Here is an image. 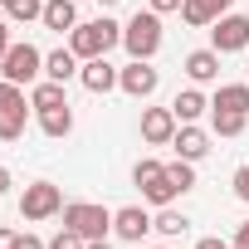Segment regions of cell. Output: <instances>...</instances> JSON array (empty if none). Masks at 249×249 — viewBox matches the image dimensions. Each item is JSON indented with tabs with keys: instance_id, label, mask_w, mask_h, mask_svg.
<instances>
[{
	"instance_id": "f35d334b",
	"label": "cell",
	"mask_w": 249,
	"mask_h": 249,
	"mask_svg": "<svg viewBox=\"0 0 249 249\" xmlns=\"http://www.w3.org/2000/svg\"><path fill=\"white\" fill-rule=\"evenodd\" d=\"M157 249H161V244H157Z\"/></svg>"
},
{
	"instance_id": "f546056e",
	"label": "cell",
	"mask_w": 249,
	"mask_h": 249,
	"mask_svg": "<svg viewBox=\"0 0 249 249\" xmlns=\"http://www.w3.org/2000/svg\"><path fill=\"white\" fill-rule=\"evenodd\" d=\"M15 239H20L15 230H5V225H0V249H15Z\"/></svg>"
},
{
	"instance_id": "4316f807",
	"label": "cell",
	"mask_w": 249,
	"mask_h": 249,
	"mask_svg": "<svg viewBox=\"0 0 249 249\" xmlns=\"http://www.w3.org/2000/svg\"><path fill=\"white\" fill-rule=\"evenodd\" d=\"M234 196H239V200H249V166H239V171H234Z\"/></svg>"
},
{
	"instance_id": "f1b7e54d",
	"label": "cell",
	"mask_w": 249,
	"mask_h": 249,
	"mask_svg": "<svg viewBox=\"0 0 249 249\" xmlns=\"http://www.w3.org/2000/svg\"><path fill=\"white\" fill-rule=\"evenodd\" d=\"M152 10L157 15H171V10H181V0H152Z\"/></svg>"
},
{
	"instance_id": "4dcf8cb0",
	"label": "cell",
	"mask_w": 249,
	"mask_h": 249,
	"mask_svg": "<svg viewBox=\"0 0 249 249\" xmlns=\"http://www.w3.org/2000/svg\"><path fill=\"white\" fill-rule=\"evenodd\" d=\"M234 244H239V249H249V220H244V225L234 230Z\"/></svg>"
},
{
	"instance_id": "1f68e13d",
	"label": "cell",
	"mask_w": 249,
	"mask_h": 249,
	"mask_svg": "<svg viewBox=\"0 0 249 249\" xmlns=\"http://www.w3.org/2000/svg\"><path fill=\"white\" fill-rule=\"evenodd\" d=\"M5 49H10V25L0 20V59H5Z\"/></svg>"
},
{
	"instance_id": "7402d4cb",
	"label": "cell",
	"mask_w": 249,
	"mask_h": 249,
	"mask_svg": "<svg viewBox=\"0 0 249 249\" xmlns=\"http://www.w3.org/2000/svg\"><path fill=\"white\" fill-rule=\"evenodd\" d=\"M152 230H157V234H166V239H181V234L191 230V220H186L181 210H166V205H161V215L152 220Z\"/></svg>"
},
{
	"instance_id": "836d02e7",
	"label": "cell",
	"mask_w": 249,
	"mask_h": 249,
	"mask_svg": "<svg viewBox=\"0 0 249 249\" xmlns=\"http://www.w3.org/2000/svg\"><path fill=\"white\" fill-rule=\"evenodd\" d=\"M5 191H10V171H5V166H0V196H5Z\"/></svg>"
},
{
	"instance_id": "9c48e42d",
	"label": "cell",
	"mask_w": 249,
	"mask_h": 249,
	"mask_svg": "<svg viewBox=\"0 0 249 249\" xmlns=\"http://www.w3.org/2000/svg\"><path fill=\"white\" fill-rule=\"evenodd\" d=\"M157 83H161V73H157L147 59H132L127 69L117 73V88L127 93V98H152V93H157Z\"/></svg>"
},
{
	"instance_id": "d590c367",
	"label": "cell",
	"mask_w": 249,
	"mask_h": 249,
	"mask_svg": "<svg viewBox=\"0 0 249 249\" xmlns=\"http://www.w3.org/2000/svg\"><path fill=\"white\" fill-rule=\"evenodd\" d=\"M98 5H117V0H98Z\"/></svg>"
},
{
	"instance_id": "30bf717a",
	"label": "cell",
	"mask_w": 249,
	"mask_h": 249,
	"mask_svg": "<svg viewBox=\"0 0 249 249\" xmlns=\"http://www.w3.org/2000/svg\"><path fill=\"white\" fill-rule=\"evenodd\" d=\"M112 230H117V239H127V244H142V234L152 230V215H147L142 205H122V210L112 215Z\"/></svg>"
},
{
	"instance_id": "ba28073f",
	"label": "cell",
	"mask_w": 249,
	"mask_h": 249,
	"mask_svg": "<svg viewBox=\"0 0 249 249\" xmlns=\"http://www.w3.org/2000/svg\"><path fill=\"white\" fill-rule=\"evenodd\" d=\"M210 49L215 54H239V49H249V20L244 15H220L215 25H210Z\"/></svg>"
},
{
	"instance_id": "5bb4252c",
	"label": "cell",
	"mask_w": 249,
	"mask_h": 249,
	"mask_svg": "<svg viewBox=\"0 0 249 249\" xmlns=\"http://www.w3.org/2000/svg\"><path fill=\"white\" fill-rule=\"evenodd\" d=\"M78 78H83L88 93H107V88H117V69L107 64V54H103V59H83Z\"/></svg>"
},
{
	"instance_id": "603a6c76",
	"label": "cell",
	"mask_w": 249,
	"mask_h": 249,
	"mask_svg": "<svg viewBox=\"0 0 249 249\" xmlns=\"http://www.w3.org/2000/svg\"><path fill=\"white\" fill-rule=\"evenodd\" d=\"M244 112H220V107H210V127H215V137H239L244 132Z\"/></svg>"
},
{
	"instance_id": "3957f363",
	"label": "cell",
	"mask_w": 249,
	"mask_h": 249,
	"mask_svg": "<svg viewBox=\"0 0 249 249\" xmlns=\"http://www.w3.org/2000/svg\"><path fill=\"white\" fill-rule=\"evenodd\" d=\"M64 230H78L83 239H107L112 215L103 205H93V200H73V205H64Z\"/></svg>"
},
{
	"instance_id": "277c9868",
	"label": "cell",
	"mask_w": 249,
	"mask_h": 249,
	"mask_svg": "<svg viewBox=\"0 0 249 249\" xmlns=\"http://www.w3.org/2000/svg\"><path fill=\"white\" fill-rule=\"evenodd\" d=\"M25 93H20V83H10V78H0V142H20L25 137Z\"/></svg>"
},
{
	"instance_id": "2e32d148",
	"label": "cell",
	"mask_w": 249,
	"mask_h": 249,
	"mask_svg": "<svg viewBox=\"0 0 249 249\" xmlns=\"http://www.w3.org/2000/svg\"><path fill=\"white\" fill-rule=\"evenodd\" d=\"M210 107H220V112H244V117H249V83H220L215 98H210Z\"/></svg>"
},
{
	"instance_id": "83f0119b",
	"label": "cell",
	"mask_w": 249,
	"mask_h": 249,
	"mask_svg": "<svg viewBox=\"0 0 249 249\" xmlns=\"http://www.w3.org/2000/svg\"><path fill=\"white\" fill-rule=\"evenodd\" d=\"M15 249H49V244H44L39 234H20V239H15Z\"/></svg>"
},
{
	"instance_id": "7c38bea8",
	"label": "cell",
	"mask_w": 249,
	"mask_h": 249,
	"mask_svg": "<svg viewBox=\"0 0 249 249\" xmlns=\"http://www.w3.org/2000/svg\"><path fill=\"white\" fill-rule=\"evenodd\" d=\"M142 137H147L152 147L171 142V137H176V112H171V107H147V112H142Z\"/></svg>"
},
{
	"instance_id": "d6a6232c",
	"label": "cell",
	"mask_w": 249,
	"mask_h": 249,
	"mask_svg": "<svg viewBox=\"0 0 249 249\" xmlns=\"http://www.w3.org/2000/svg\"><path fill=\"white\" fill-rule=\"evenodd\" d=\"M196 249H225V239H200Z\"/></svg>"
},
{
	"instance_id": "6da1fadb",
	"label": "cell",
	"mask_w": 249,
	"mask_h": 249,
	"mask_svg": "<svg viewBox=\"0 0 249 249\" xmlns=\"http://www.w3.org/2000/svg\"><path fill=\"white\" fill-rule=\"evenodd\" d=\"M112 44H122V25H117V20H107V15H98V20H88V25H73V30H69V49H73L78 59H103Z\"/></svg>"
},
{
	"instance_id": "74e56055",
	"label": "cell",
	"mask_w": 249,
	"mask_h": 249,
	"mask_svg": "<svg viewBox=\"0 0 249 249\" xmlns=\"http://www.w3.org/2000/svg\"><path fill=\"white\" fill-rule=\"evenodd\" d=\"M0 5H10V0H0Z\"/></svg>"
},
{
	"instance_id": "9a60e30c",
	"label": "cell",
	"mask_w": 249,
	"mask_h": 249,
	"mask_svg": "<svg viewBox=\"0 0 249 249\" xmlns=\"http://www.w3.org/2000/svg\"><path fill=\"white\" fill-rule=\"evenodd\" d=\"M186 78H191V83H210V78H220V54H215V49H196V54H186Z\"/></svg>"
},
{
	"instance_id": "44dd1931",
	"label": "cell",
	"mask_w": 249,
	"mask_h": 249,
	"mask_svg": "<svg viewBox=\"0 0 249 249\" xmlns=\"http://www.w3.org/2000/svg\"><path fill=\"white\" fill-rule=\"evenodd\" d=\"M59 103H69V98H64V83H54V78L35 83V93H30V107H35V112H49V107H59Z\"/></svg>"
},
{
	"instance_id": "cb8c5ba5",
	"label": "cell",
	"mask_w": 249,
	"mask_h": 249,
	"mask_svg": "<svg viewBox=\"0 0 249 249\" xmlns=\"http://www.w3.org/2000/svg\"><path fill=\"white\" fill-rule=\"evenodd\" d=\"M5 10H10V20H25L30 25V20H44V0H10Z\"/></svg>"
},
{
	"instance_id": "8992f818",
	"label": "cell",
	"mask_w": 249,
	"mask_h": 249,
	"mask_svg": "<svg viewBox=\"0 0 249 249\" xmlns=\"http://www.w3.org/2000/svg\"><path fill=\"white\" fill-rule=\"evenodd\" d=\"M59 210H64V191H59L54 181L25 186V196H20V215H25V220H49V215H59Z\"/></svg>"
},
{
	"instance_id": "7a4b0ae2",
	"label": "cell",
	"mask_w": 249,
	"mask_h": 249,
	"mask_svg": "<svg viewBox=\"0 0 249 249\" xmlns=\"http://www.w3.org/2000/svg\"><path fill=\"white\" fill-rule=\"evenodd\" d=\"M122 49H127L132 59H152L161 49V15L157 10H137L127 20V30H122Z\"/></svg>"
},
{
	"instance_id": "ac0fdd59",
	"label": "cell",
	"mask_w": 249,
	"mask_h": 249,
	"mask_svg": "<svg viewBox=\"0 0 249 249\" xmlns=\"http://www.w3.org/2000/svg\"><path fill=\"white\" fill-rule=\"evenodd\" d=\"M44 73H49L54 83H69V78L78 73V54H73V49H54V54L44 59Z\"/></svg>"
},
{
	"instance_id": "d4e9b609",
	"label": "cell",
	"mask_w": 249,
	"mask_h": 249,
	"mask_svg": "<svg viewBox=\"0 0 249 249\" xmlns=\"http://www.w3.org/2000/svg\"><path fill=\"white\" fill-rule=\"evenodd\" d=\"M166 176H171V186H176L181 196L196 186V171H191V161H186V157H181V161H171V166H166Z\"/></svg>"
},
{
	"instance_id": "e575fe53",
	"label": "cell",
	"mask_w": 249,
	"mask_h": 249,
	"mask_svg": "<svg viewBox=\"0 0 249 249\" xmlns=\"http://www.w3.org/2000/svg\"><path fill=\"white\" fill-rule=\"evenodd\" d=\"M88 249H112V244L107 239H88Z\"/></svg>"
},
{
	"instance_id": "484cf974",
	"label": "cell",
	"mask_w": 249,
	"mask_h": 249,
	"mask_svg": "<svg viewBox=\"0 0 249 249\" xmlns=\"http://www.w3.org/2000/svg\"><path fill=\"white\" fill-rule=\"evenodd\" d=\"M49 249H88V239H83L78 230H59V234L49 239Z\"/></svg>"
},
{
	"instance_id": "4fadbf2b",
	"label": "cell",
	"mask_w": 249,
	"mask_h": 249,
	"mask_svg": "<svg viewBox=\"0 0 249 249\" xmlns=\"http://www.w3.org/2000/svg\"><path fill=\"white\" fill-rule=\"evenodd\" d=\"M171 147H176V157H186V161H200V157L210 152V137L196 127V122H181V127H176V137H171Z\"/></svg>"
},
{
	"instance_id": "8d00e7d4",
	"label": "cell",
	"mask_w": 249,
	"mask_h": 249,
	"mask_svg": "<svg viewBox=\"0 0 249 249\" xmlns=\"http://www.w3.org/2000/svg\"><path fill=\"white\" fill-rule=\"evenodd\" d=\"M225 249H239V244H225Z\"/></svg>"
},
{
	"instance_id": "d6986e66",
	"label": "cell",
	"mask_w": 249,
	"mask_h": 249,
	"mask_svg": "<svg viewBox=\"0 0 249 249\" xmlns=\"http://www.w3.org/2000/svg\"><path fill=\"white\" fill-rule=\"evenodd\" d=\"M205 107H210V103H205V93H200V88H186V93H176V103H171L176 122H196Z\"/></svg>"
},
{
	"instance_id": "ffe728a7",
	"label": "cell",
	"mask_w": 249,
	"mask_h": 249,
	"mask_svg": "<svg viewBox=\"0 0 249 249\" xmlns=\"http://www.w3.org/2000/svg\"><path fill=\"white\" fill-rule=\"evenodd\" d=\"M39 127H44L49 137H69V132H73V107H69V103H59V107L39 112Z\"/></svg>"
},
{
	"instance_id": "e0dca14e",
	"label": "cell",
	"mask_w": 249,
	"mask_h": 249,
	"mask_svg": "<svg viewBox=\"0 0 249 249\" xmlns=\"http://www.w3.org/2000/svg\"><path fill=\"white\" fill-rule=\"evenodd\" d=\"M78 25V10H73V0H49L44 5V30H73Z\"/></svg>"
},
{
	"instance_id": "8fae6325",
	"label": "cell",
	"mask_w": 249,
	"mask_h": 249,
	"mask_svg": "<svg viewBox=\"0 0 249 249\" xmlns=\"http://www.w3.org/2000/svg\"><path fill=\"white\" fill-rule=\"evenodd\" d=\"M230 5H234V0H181V20L196 25V30H205L220 15H230Z\"/></svg>"
},
{
	"instance_id": "52a82bcc",
	"label": "cell",
	"mask_w": 249,
	"mask_h": 249,
	"mask_svg": "<svg viewBox=\"0 0 249 249\" xmlns=\"http://www.w3.org/2000/svg\"><path fill=\"white\" fill-rule=\"evenodd\" d=\"M0 64H5L0 73H5L10 83H35V78L44 73V54H39L35 44H10V49H5V59H0Z\"/></svg>"
},
{
	"instance_id": "5b68a950",
	"label": "cell",
	"mask_w": 249,
	"mask_h": 249,
	"mask_svg": "<svg viewBox=\"0 0 249 249\" xmlns=\"http://www.w3.org/2000/svg\"><path fill=\"white\" fill-rule=\"evenodd\" d=\"M132 181L142 186V196H147V200H152L157 210H161V205H171V200L181 196V191L171 186V176H166V166H161V161H137Z\"/></svg>"
}]
</instances>
